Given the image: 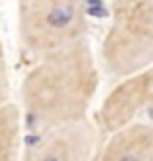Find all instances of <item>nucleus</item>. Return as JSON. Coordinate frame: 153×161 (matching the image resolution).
Returning a JSON list of instances; mask_svg holds the SVG:
<instances>
[{
	"instance_id": "f257e3e1",
	"label": "nucleus",
	"mask_w": 153,
	"mask_h": 161,
	"mask_svg": "<svg viewBox=\"0 0 153 161\" xmlns=\"http://www.w3.org/2000/svg\"><path fill=\"white\" fill-rule=\"evenodd\" d=\"M98 80V67L86 37L39 55L22 83V116L28 132L37 136L86 120Z\"/></svg>"
},
{
	"instance_id": "f03ea898",
	"label": "nucleus",
	"mask_w": 153,
	"mask_h": 161,
	"mask_svg": "<svg viewBox=\"0 0 153 161\" xmlns=\"http://www.w3.org/2000/svg\"><path fill=\"white\" fill-rule=\"evenodd\" d=\"M100 59L114 77H128L153 65V0H110Z\"/></svg>"
},
{
	"instance_id": "7ed1b4c3",
	"label": "nucleus",
	"mask_w": 153,
	"mask_h": 161,
	"mask_svg": "<svg viewBox=\"0 0 153 161\" xmlns=\"http://www.w3.org/2000/svg\"><path fill=\"white\" fill-rule=\"evenodd\" d=\"M18 34L37 57L86 37V0H18Z\"/></svg>"
},
{
	"instance_id": "20e7f679",
	"label": "nucleus",
	"mask_w": 153,
	"mask_h": 161,
	"mask_svg": "<svg viewBox=\"0 0 153 161\" xmlns=\"http://www.w3.org/2000/svg\"><path fill=\"white\" fill-rule=\"evenodd\" d=\"M153 108V65L122 77V80L106 94L98 112L96 128L100 134H114L135 122L141 112Z\"/></svg>"
},
{
	"instance_id": "39448f33",
	"label": "nucleus",
	"mask_w": 153,
	"mask_h": 161,
	"mask_svg": "<svg viewBox=\"0 0 153 161\" xmlns=\"http://www.w3.org/2000/svg\"><path fill=\"white\" fill-rule=\"evenodd\" d=\"M98 128L90 120L51 128L34 136L22 153V161H92Z\"/></svg>"
},
{
	"instance_id": "423d86ee",
	"label": "nucleus",
	"mask_w": 153,
	"mask_h": 161,
	"mask_svg": "<svg viewBox=\"0 0 153 161\" xmlns=\"http://www.w3.org/2000/svg\"><path fill=\"white\" fill-rule=\"evenodd\" d=\"M92 161H153V126L134 122L110 134Z\"/></svg>"
},
{
	"instance_id": "0eeeda50",
	"label": "nucleus",
	"mask_w": 153,
	"mask_h": 161,
	"mask_svg": "<svg viewBox=\"0 0 153 161\" xmlns=\"http://www.w3.org/2000/svg\"><path fill=\"white\" fill-rule=\"evenodd\" d=\"M22 110L14 102L0 104V161H22Z\"/></svg>"
},
{
	"instance_id": "6e6552de",
	"label": "nucleus",
	"mask_w": 153,
	"mask_h": 161,
	"mask_svg": "<svg viewBox=\"0 0 153 161\" xmlns=\"http://www.w3.org/2000/svg\"><path fill=\"white\" fill-rule=\"evenodd\" d=\"M8 96H10V77H8L4 45H2V42H0V104L8 102Z\"/></svg>"
},
{
	"instance_id": "1a4fd4ad",
	"label": "nucleus",
	"mask_w": 153,
	"mask_h": 161,
	"mask_svg": "<svg viewBox=\"0 0 153 161\" xmlns=\"http://www.w3.org/2000/svg\"><path fill=\"white\" fill-rule=\"evenodd\" d=\"M151 126H153V124H151Z\"/></svg>"
}]
</instances>
